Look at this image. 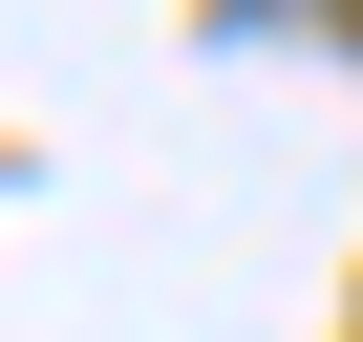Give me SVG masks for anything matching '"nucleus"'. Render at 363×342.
Here are the masks:
<instances>
[]
</instances>
